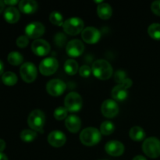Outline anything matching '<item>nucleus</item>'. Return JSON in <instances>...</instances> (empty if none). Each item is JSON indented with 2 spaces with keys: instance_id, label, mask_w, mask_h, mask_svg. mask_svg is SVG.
<instances>
[{
  "instance_id": "f257e3e1",
  "label": "nucleus",
  "mask_w": 160,
  "mask_h": 160,
  "mask_svg": "<svg viewBox=\"0 0 160 160\" xmlns=\"http://www.w3.org/2000/svg\"><path fill=\"white\" fill-rule=\"evenodd\" d=\"M92 73L98 79L105 81L108 80L112 75V67L108 61L104 59L96 60L92 65Z\"/></svg>"
},
{
  "instance_id": "f03ea898",
  "label": "nucleus",
  "mask_w": 160,
  "mask_h": 160,
  "mask_svg": "<svg viewBox=\"0 0 160 160\" xmlns=\"http://www.w3.org/2000/svg\"><path fill=\"white\" fill-rule=\"evenodd\" d=\"M101 132L97 128H88L83 130L80 134L81 143L87 146H93L101 141Z\"/></svg>"
},
{
  "instance_id": "7ed1b4c3",
  "label": "nucleus",
  "mask_w": 160,
  "mask_h": 160,
  "mask_svg": "<svg viewBox=\"0 0 160 160\" xmlns=\"http://www.w3.org/2000/svg\"><path fill=\"white\" fill-rule=\"evenodd\" d=\"M45 113L40 109H34L29 114L28 123L33 131L43 133V127L45 124Z\"/></svg>"
},
{
  "instance_id": "20e7f679",
  "label": "nucleus",
  "mask_w": 160,
  "mask_h": 160,
  "mask_svg": "<svg viewBox=\"0 0 160 160\" xmlns=\"http://www.w3.org/2000/svg\"><path fill=\"white\" fill-rule=\"evenodd\" d=\"M142 150L148 157L158 158L160 156V141L155 137L145 139L142 145Z\"/></svg>"
},
{
  "instance_id": "39448f33",
  "label": "nucleus",
  "mask_w": 160,
  "mask_h": 160,
  "mask_svg": "<svg viewBox=\"0 0 160 160\" xmlns=\"http://www.w3.org/2000/svg\"><path fill=\"white\" fill-rule=\"evenodd\" d=\"M84 21L79 17H71L65 20L62 25L63 31L70 35H77L84 30Z\"/></svg>"
},
{
  "instance_id": "423d86ee",
  "label": "nucleus",
  "mask_w": 160,
  "mask_h": 160,
  "mask_svg": "<svg viewBox=\"0 0 160 160\" xmlns=\"http://www.w3.org/2000/svg\"><path fill=\"white\" fill-rule=\"evenodd\" d=\"M64 105L68 112H78L82 107V98L77 92H70L66 96Z\"/></svg>"
},
{
  "instance_id": "0eeeda50",
  "label": "nucleus",
  "mask_w": 160,
  "mask_h": 160,
  "mask_svg": "<svg viewBox=\"0 0 160 160\" xmlns=\"http://www.w3.org/2000/svg\"><path fill=\"white\" fill-rule=\"evenodd\" d=\"M20 73L22 79L26 83H32L37 78L38 72L36 67L32 62H27L22 64L20 69Z\"/></svg>"
},
{
  "instance_id": "6e6552de",
  "label": "nucleus",
  "mask_w": 160,
  "mask_h": 160,
  "mask_svg": "<svg viewBox=\"0 0 160 160\" xmlns=\"http://www.w3.org/2000/svg\"><path fill=\"white\" fill-rule=\"evenodd\" d=\"M59 67V62L56 59L53 57L45 58L41 62L39 65V70L41 73L45 76H50L56 73Z\"/></svg>"
},
{
  "instance_id": "1a4fd4ad",
  "label": "nucleus",
  "mask_w": 160,
  "mask_h": 160,
  "mask_svg": "<svg viewBox=\"0 0 160 160\" xmlns=\"http://www.w3.org/2000/svg\"><path fill=\"white\" fill-rule=\"evenodd\" d=\"M45 31V26L40 22H32L27 25L25 28V34L28 38L38 39L42 37Z\"/></svg>"
},
{
  "instance_id": "9d476101",
  "label": "nucleus",
  "mask_w": 160,
  "mask_h": 160,
  "mask_svg": "<svg viewBox=\"0 0 160 160\" xmlns=\"http://www.w3.org/2000/svg\"><path fill=\"white\" fill-rule=\"evenodd\" d=\"M67 88V84L59 79H52L48 81L46 85V91L52 96H59L62 95Z\"/></svg>"
},
{
  "instance_id": "9b49d317",
  "label": "nucleus",
  "mask_w": 160,
  "mask_h": 160,
  "mask_svg": "<svg viewBox=\"0 0 160 160\" xmlns=\"http://www.w3.org/2000/svg\"><path fill=\"white\" fill-rule=\"evenodd\" d=\"M84 51V45L81 41L73 39L70 41L66 46L67 54L70 57H78L83 54Z\"/></svg>"
},
{
  "instance_id": "f8f14e48",
  "label": "nucleus",
  "mask_w": 160,
  "mask_h": 160,
  "mask_svg": "<svg viewBox=\"0 0 160 160\" xmlns=\"http://www.w3.org/2000/svg\"><path fill=\"white\" fill-rule=\"evenodd\" d=\"M82 39L88 44H95L99 41L101 33L97 28L93 27H88L81 32Z\"/></svg>"
},
{
  "instance_id": "ddd939ff",
  "label": "nucleus",
  "mask_w": 160,
  "mask_h": 160,
  "mask_svg": "<svg viewBox=\"0 0 160 160\" xmlns=\"http://www.w3.org/2000/svg\"><path fill=\"white\" fill-rule=\"evenodd\" d=\"M101 110L104 117L107 118H112L118 114L119 107L117 103L114 100L106 99L102 105Z\"/></svg>"
},
{
  "instance_id": "4468645a",
  "label": "nucleus",
  "mask_w": 160,
  "mask_h": 160,
  "mask_svg": "<svg viewBox=\"0 0 160 160\" xmlns=\"http://www.w3.org/2000/svg\"><path fill=\"white\" fill-rule=\"evenodd\" d=\"M31 49L36 56H45L49 53L51 47L48 42L44 39H37L31 45Z\"/></svg>"
},
{
  "instance_id": "2eb2a0df",
  "label": "nucleus",
  "mask_w": 160,
  "mask_h": 160,
  "mask_svg": "<svg viewBox=\"0 0 160 160\" xmlns=\"http://www.w3.org/2000/svg\"><path fill=\"white\" fill-rule=\"evenodd\" d=\"M106 152L112 156H120L124 152V145L118 141H110L105 146Z\"/></svg>"
},
{
  "instance_id": "dca6fc26",
  "label": "nucleus",
  "mask_w": 160,
  "mask_h": 160,
  "mask_svg": "<svg viewBox=\"0 0 160 160\" xmlns=\"http://www.w3.org/2000/svg\"><path fill=\"white\" fill-rule=\"evenodd\" d=\"M67 142L66 135L60 131H53L48 134V142L53 147L59 148L64 145Z\"/></svg>"
},
{
  "instance_id": "f3484780",
  "label": "nucleus",
  "mask_w": 160,
  "mask_h": 160,
  "mask_svg": "<svg viewBox=\"0 0 160 160\" xmlns=\"http://www.w3.org/2000/svg\"><path fill=\"white\" fill-rule=\"evenodd\" d=\"M66 128L71 133H77L81 128V120L78 116L70 115L65 120Z\"/></svg>"
},
{
  "instance_id": "a211bd4d",
  "label": "nucleus",
  "mask_w": 160,
  "mask_h": 160,
  "mask_svg": "<svg viewBox=\"0 0 160 160\" xmlns=\"http://www.w3.org/2000/svg\"><path fill=\"white\" fill-rule=\"evenodd\" d=\"M19 9L25 14H32L38 9V3L34 0H22L19 2Z\"/></svg>"
},
{
  "instance_id": "6ab92c4d",
  "label": "nucleus",
  "mask_w": 160,
  "mask_h": 160,
  "mask_svg": "<svg viewBox=\"0 0 160 160\" xmlns=\"http://www.w3.org/2000/svg\"><path fill=\"white\" fill-rule=\"evenodd\" d=\"M20 14L18 9L13 6H9L4 12V18L8 23H15L20 20Z\"/></svg>"
},
{
  "instance_id": "aec40b11",
  "label": "nucleus",
  "mask_w": 160,
  "mask_h": 160,
  "mask_svg": "<svg viewBox=\"0 0 160 160\" xmlns=\"http://www.w3.org/2000/svg\"><path fill=\"white\" fill-rule=\"evenodd\" d=\"M111 95H112L113 99L119 102H122L126 99L127 97H128V89L123 87V85H121V84H117V86H115L112 88Z\"/></svg>"
},
{
  "instance_id": "412c9836",
  "label": "nucleus",
  "mask_w": 160,
  "mask_h": 160,
  "mask_svg": "<svg viewBox=\"0 0 160 160\" xmlns=\"http://www.w3.org/2000/svg\"><path fill=\"white\" fill-rule=\"evenodd\" d=\"M97 13L98 17L102 20H108L110 18L112 14V7L108 3H101L97 8Z\"/></svg>"
},
{
  "instance_id": "4be33fe9",
  "label": "nucleus",
  "mask_w": 160,
  "mask_h": 160,
  "mask_svg": "<svg viewBox=\"0 0 160 160\" xmlns=\"http://www.w3.org/2000/svg\"><path fill=\"white\" fill-rule=\"evenodd\" d=\"M129 136L131 139L135 142H141L145 138V131L141 127L135 126L133 127L129 132Z\"/></svg>"
},
{
  "instance_id": "5701e85b",
  "label": "nucleus",
  "mask_w": 160,
  "mask_h": 160,
  "mask_svg": "<svg viewBox=\"0 0 160 160\" xmlns=\"http://www.w3.org/2000/svg\"><path fill=\"white\" fill-rule=\"evenodd\" d=\"M64 70L69 75L76 74L78 70V64L73 59H67L64 63Z\"/></svg>"
},
{
  "instance_id": "b1692460",
  "label": "nucleus",
  "mask_w": 160,
  "mask_h": 160,
  "mask_svg": "<svg viewBox=\"0 0 160 160\" xmlns=\"http://www.w3.org/2000/svg\"><path fill=\"white\" fill-rule=\"evenodd\" d=\"M2 81L3 84L7 86H12L17 84V77L12 72H6L2 74Z\"/></svg>"
},
{
  "instance_id": "393cba45",
  "label": "nucleus",
  "mask_w": 160,
  "mask_h": 160,
  "mask_svg": "<svg viewBox=\"0 0 160 160\" xmlns=\"http://www.w3.org/2000/svg\"><path fill=\"white\" fill-rule=\"evenodd\" d=\"M8 62L13 66H18L23 62V56L18 52H12L8 55Z\"/></svg>"
},
{
  "instance_id": "a878e982",
  "label": "nucleus",
  "mask_w": 160,
  "mask_h": 160,
  "mask_svg": "<svg viewBox=\"0 0 160 160\" xmlns=\"http://www.w3.org/2000/svg\"><path fill=\"white\" fill-rule=\"evenodd\" d=\"M148 33L152 38L160 40V23H155L150 25L148 28Z\"/></svg>"
},
{
  "instance_id": "bb28decb",
  "label": "nucleus",
  "mask_w": 160,
  "mask_h": 160,
  "mask_svg": "<svg viewBox=\"0 0 160 160\" xmlns=\"http://www.w3.org/2000/svg\"><path fill=\"white\" fill-rule=\"evenodd\" d=\"M37 137V133L33 130H23L20 133V138L25 142H31Z\"/></svg>"
},
{
  "instance_id": "cd10ccee",
  "label": "nucleus",
  "mask_w": 160,
  "mask_h": 160,
  "mask_svg": "<svg viewBox=\"0 0 160 160\" xmlns=\"http://www.w3.org/2000/svg\"><path fill=\"white\" fill-rule=\"evenodd\" d=\"M115 131V126L110 121H104L100 126V132L104 135H109Z\"/></svg>"
},
{
  "instance_id": "c85d7f7f",
  "label": "nucleus",
  "mask_w": 160,
  "mask_h": 160,
  "mask_svg": "<svg viewBox=\"0 0 160 160\" xmlns=\"http://www.w3.org/2000/svg\"><path fill=\"white\" fill-rule=\"evenodd\" d=\"M49 20L52 24L56 25V26H62L64 23L62 14L57 11H53L50 13Z\"/></svg>"
},
{
  "instance_id": "c756f323",
  "label": "nucleus",
  "mask_w": 160,
  "mask_h": 160,
  "mask_svg": "<svg viewBox=\"0 0 160 160\" xmlns=\"http://www.w3.org/2000/svg\"><path fill=\"white\" fill-rule=\"evenodd\" d=\"M67 109L65 107H58L54 111V117L57 120H62L64 119H67Z\"/></svg>"
},
{
  "instance_id": "7c9ffc66",
  "label": "nucleus",
  "mask_w": 160,
  "mask_h": 160,
  "mask_svg": "<svg viewBox=\"0 0 160 160\" xmlns=\"http://www.w3.org/2000/svg\"><path fill=\"white\" fill-rule=\"evenodd\" d=\"M128 78H126V73H125L123 70H117L116 72L115 75H114V79L117 83H118V84H120L123 83V81L125 79H127Z\"/></svg>"
},
{
  "instance_id": "2f4dec72",
  "label": "nucleus",
  "mask_w": 160,
  "mask_h": 160,
  "mask_svg": "<svg viewBox=\"0 0 160 160\" xmlns=\"http://www.w3.org/2000/svg\"><path fill=\"white\" fill-rule=\"evenodd\" d=\"M17 45L20 48H25L29 43V38L26 35H21L17 39Z\"/></svg>"
},
{
  "instance_id": "473e14b6",
  "label": "nucleus",
  "mask_w": 160,
  "mask_h": 160,
  "mask_svg": "<svg viewBox=\"0 0 160 160\" xmlns=\"http://www.w3.org/2000/svg\"><path fill=\"white\" fill-rule=\"evenodd\" d=\"M92 72V69L87 65L82 66V67L79 69V73L82 78H88V77H90Z\"/></svg>"
},
{
  "instance_id": "72a5a7b5",
  "label": "nucleus",
  "mask_w": 160,
  "mask_h": 160,
  "mask_svg": "<svg viewBox=\"0 0 160 160\" xmlns=\"http://www.w3.org/2000/svg\"><path fill=\"white\" fill-rule=\"evenodd\" d=\"M55 43L58 45V46H62L63 44L66 42V36L62 33H58L56 36H55Z\"/></svg>"
},
{
  "instance_id": "f704fd0d",
  "label": "nucleus",
  "mask_w": 160,
  "mask_h": 160,
  "mask_svg": "<svg viewBox=\"0 0 160 160\" xmlns=\"http://www.w3.org/2000/svg\"><path fill=\"white\" fill-rule=\"evenodd\" d=\"M151 9L153 13L157 16H160V0L153 2L151 6Z\"/></svg>"
},
{
  "instance_id": "c9c22d12",
  "label": "nucleus",
  "mask_w": 160,
  "mask_h": 160,
  "mask_svg": "<svg viewBox=\"0 0 160 160\" xmlns=\"http://www.w3.org/2000/svg\"><path fill=\"white\" fill-rule=\"evenodd\" d=\"M120 84L123 85L124 88H126L127 89H128L129 88H131V86H132V81H131V79H129V78H127V79H125L124 81H123V83Z\"/></svg>"
},
{
  "instance_id": "e433bc0d",
  "label": "nucleus",
  "mask_w": 160,
  "mask_h": 160,
  "mask_svg": "<svg viewBox=\"0 0 160 160\" xmlns=\"http://www.w3.org/2000/svg\"><path fill=\"white\" fill-rule=\"evenodd\" d=\"M4 3L5 5H9V6H15L16 4H17L18 2V1H17V0H6V1H4Z\"/></svg>"
},
{
  "instance_id": "4c0bfd02",
  "label": "nucleus",
  "mask_w": 160,
  "mask_h": 160,
  "mask_svg": "<svg viewBox=\"0 0 160 160\" xmlns=\"http://www.w3.org/2000/svg\"><path fill=\"white\" fill-rule=\"evenodd\" d=\"M5 148H6V142L2 139H0V152H2Z\"/></svg>"
},
{
  "instance_id": "58836bf2",
  "label": "nucleus",
  "mask_w": 160,
  "mask_h": 160,
  "mask_svg": "<svg viewBox=\"0 0 160 160\" xmlns=\"http://www.w3.org/2000/svg\"><path fill=\"white\" fill-rule=\"evenodd\" d=\"M133 160H147V159L142 156H137L133 159Z\"/></svg>"
},
{
  "instance_id": "ea45409f",
  "label": "nucleus",
  "mask_w": 160,
  "mask_h": 160,
  "mask_svg": "<svg viewBox=\"0 0 160 160\" xmlns=\"http://www.w3.org/2000/svg\"><path fill=\"white\" fill-rule=\"evenodd\" d=\"M3 70H4V65H3L2 62L0 60V75L2 74Z\"/></svg>"
},
{
  "instance_id": "a19ab883",
  "label": "nucleus",
  "mask_w": 160,
  "mask_h": 160,
  "mask_svg": "<svg viewBox=\"0 0 160 160\" xmlns=\"http://www.w3.org/2000/svg\"><path fill=\"white\" fill-rule=\"evenodd\" d=\"M4 7H5L4 2L0 1V13H1V12L3 11V9H4Z\"/></svg>"
},
{
  "instance_id": "79ce46f5",
  "label": "nucleus",
  "mask_w": 160,
  "mask_h": 160,
  "mask_svg": "<svg viewBox=\"0 0 160 160\" xmlns=\"http://www.w3.org/2000/svg\"><path fill=\"white\" fill-rule=\"evenodd\" d=\"M0 160H8V158L2 152H0Z\"/></svg>"
}]
</instances>
